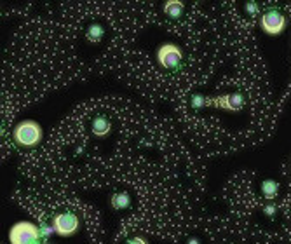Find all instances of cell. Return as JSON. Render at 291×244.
<instances>
[{"instance_id": "17", "label": "cell", "mask_w": 291, "mask_h": 244, "mask_svg": "<svg viewBox=\"0 0 291 244\" xmlns=\"http://www.w3.org/2000/svg\"><path fill=\"white\" fill-rule=\"evenodd\" d=\"M187 244H201V241H199L197 237H190V239L187 241Z\"/></svg>"}, {"instance_id": "16", "label": "cell", "mask_w": 291, "mask_h": 244, "mask_svg": "<svg viewBox=\"0 0 291 244\" xmlns=\"http://www.w3.org/2000/svg\"><path fill=\"white\" fill-rule=\"evenodd\" d=\"M126 244H149V241L145 237H141V235H134V237L127 239Z\"/></svg>"}, {"instance_id": "5", "label": "cell", "mask_w": 291, "mask_h": 244, "mask_svg": "<svg viewBox=\"0 0 291 244\" xmlns=\"http://www.w3.org/2000/svg\"><path fill=\"white\" fill-rule=\"evenodd\" d=\"M79 225H81L79 216L70 211L59 213V215H56L52 218V227H54V232L59 237H70V235H74L79 230Z\"/></svg>"}, {"instance_id": "7", "label": "cell", "mask_w": 291, "mask_h": 244, "mask_svg": "<svg viewBox=\"0 0 291 244\" xmlns=\"http://www.w3.org/2000/svg\"><path fill=\"white\" fill-rule=\"evenodd\" d=\"M110 129H112V124L105 115H96L93 119L91 131H93V135L96 136V138H105V136H108Z\"/></svg>"}, {"instance_id": "9", "label": "cell", "mask_w": 291, "mask_h": 244, "mask_svg": "<svg viewBox=\"0 0 291 244\" xmlns=\"http://www.w3.org/2000/svg\"><path fill=\"white\" fill-rule=\"evenodd\" d=\"M110 204L113 209L117 211H122V209H127L131 206V197L127 192H115L110 197Z\"/></svg>"}, {"instance_id": "10", "label": "cell", "mask_w": 291, "mask_h": 244, "mask_svg": "<svg viewBox=\"0 0 291 244\" xmlns=\"http://www.w3.org/2000/svg\"><path fill=\"white\" fill-rule=\"evenodd\" d=\"M86 37H88L89 42H101L105 37V28L100 25V23H91L88 26V32H86Z\"/></svg>"}, {"instance_id": "14", "label": "cell", "mask_w": 291, "mask_h": 244, "mask_svg": "<svg viewBox=\"0 0 291 244\" xmlns=\"http://www.w3.org/2000/svg\"><path fill=\"white\" fill-rule=\"evenodd\" d=\"M40 232H42L44 239H49L52 234H56V232H54V227H52V223H51V225H40Z\"/></svg>"}, {"instance_id": "11", "label": "cell", "mask_w": 291, "mask_h": 244, "mask_svg": "<svg viewBox=\"0 0 291 244\" xmlns=\"http://www.w3.org/2000/svg\"><path fill=\"white\" fill-rule=\"evenodd\" d=\"M262 194L265 199H274L279 194V183L275 180H263L262 181Z\"/></svg>"}, {"instance_id": "15", "label": "cell", "mask_w": 291, "mask_h": 244, "mask_svg": "<svg viewBox=\"0 0 291 244\" xmlns=\"http://www.w3.org/2000/svg\"><path fill=\"white\" fill-rule=\"evenodd\" d=\"M263 213H265L269 218H274V216L277 215V208H275V204H267L265 208H263Z\"/></svg>"}, {"instance_id": "13", "label": "cell", "mask_w": 291, "mask_h": 244, "mask_svg": "<svg viewBox=\"0 0 291 244\" xmlns=\"http://www.w3.org/2000/svg\"><path fill=\"white\" fill-rule=\"evenodd\" d=\"M244 11H246L248 16H256L258 11H260V7H258V4H256V2H246V4H244Z\"/></svg>"}, {"instance_id": "8", "label": "cell", "mask_w": 291, "mask_h": 244, "mask_svg": "<svg viewBox=\"0 0 291 244\" xmlns=\"http://www.w3.org/2000/svg\"><path fill=\"white\" fill-rule=\"evenodd\" d=\"M183 11H185V6L183 2L180 0H168L164 4V14L171 20H180L183 16Z\"/></svg>"}, {"instance_id": "12", "label": "cell", "mask_w": 291, "mask_h": 244, "mask_svg": "<svg viewBox=\"0 0 291 244\" xmlns=\"http://www.w3.org/2000/svg\"><path fill=\"white\" fill-rule=\"evenodd\" d=\"M190 105L194 108H204V106H209V98L202 96V94H194L190 98Z\"/></svg>"}, {"instance_id": "3", "label": "cell", "mask_w": 291, "mask_h": 244, "mask_svg": "<svg viewBox=\"0 0 291 244\" xmlns=\"http://www.w3.org/2000/svg\"><path fill=\"white\" fill-rule=\"evenodd\" d=\"M181 59H183V52L176 44L168 42V44H162L157 49V61L166 70H178Z\"/></svg>"}, {"instance_id": "2", "label": "cell", "mask_w": 291, "mask_h": 244, "mask_svg": "<svg viewBox=\"0 0 291 244\" xmlns=\"http://www.w3.org/2000/svg\"><path fill=\"white\" fill-rule=\"evenodd\" d=\"M44 235L40 232V225H35L28 220L14 223L9 230L11 244H44Z\"/></svg>"}, {"instance_id": "6", "label": "cell", "mask_w": 291, "mask_h": 244, "mask_svg": "<svg viewBox=\"0 0 291 244\" xmlns=\"http://www.w3.org/2000/svg\"><path fill=\"white\" fill-rule=\"evenodd\" d=\"M246 105V100L241 93H229L222 94L216 98H209V106L222 110H229V112H241Z\"/></svg>"}, {"instance_id": "4", "label": "cell", "mask_w": 291, "mask_h": 244, "mask_svg": "<svg viewBox=\"0 0 291 244\" xmlns=\"http://www.w3.org/2000/svg\"><path fill=\"white\" fill-rule=\"evenodd\" d=\"M260 28L267 33V35H279L286 30V18L279 9L272 7L267 9L260 18Z\"/></svg>"}, {"instance_id": "1", "label": "cell", "mask_w": 291, "mask_h": 244, "mask_svg": "<svg viewBox=\"0 0 291 244\" xmlns=\"http://www.w3.org/2000/svg\"><path fill=\"white\" fill-rule=\"evenodd\" d=\"M42 128L35 120H21L14 126L13 129V140L18 147L23 148H33L42 142Z\"/></svg>"}]
</instances>
